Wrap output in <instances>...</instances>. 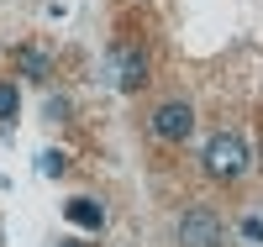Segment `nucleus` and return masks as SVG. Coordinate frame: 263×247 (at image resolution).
<instances>
[{
    "mask_svg": "<svg viewBox=\"0 0 263 247\" xmlns=\"http://www.w3.org/2000/svg\"><path fill=\"white\" fill-rule=\"evenodd\" d=\"M69 247H84V242H69Z\"/></svg>",
    "mask_w": 263,
    "mask_h": 247,
    "instance_id": "nucleus-9",
    "label": "nucleus"
},
{
    "mask_svg": "<svg viewBox=\"0 0 263 247\" xmlns=\"http://www.w3.org/2000/svg\"><path fill=\"white\" fill-rule=\"evenodd\" d=\"M21 69H27L32 79H42V74H48V58H42V53H32V48H21Z\"/></svg>",
    "mask_w": 263,
    "mask_h": 247,
    "instance_id": "nucleus-6",
    "label": "nucleus"
},
{
    "mask_svg": "<svg viewBox=\"0 0 263 247\" xmlns=\"http://www.w3.org/2000/svg\"><path fill=\"white\" fill-rule=\"evenodd\" d=\"M190 126H195V110L184 100H168V105L153 110V137H163V142H184Z\"/></svg>",
    "mask_w": 263,
    "mask_h": 247,
    "instance_id": "nucleus-3",
    "label": "nucleus"
},
{
    "mask_svg": "<svg viewBox=\"0 0 263 247\" xmlns=\"http://www.w3.org/2000/svg\"><path fill=\"white\" fill-rule=\"evenodd\" d=\"M63 211H69V221H74V226H84V232H100V226H105V211L95 205V200H84V195L69 200Z\"/></svg>",
    "mask_w": 263,
    "mask_h": 247,
    "instance_id": "nucleus-5",
    "label": "nucleus"
},
{
    "mask_svg": "<svg viewBox=\"0 0 263 247\" xmlns=\"http://www.w3.org/2000/svg\"><path fill=\"white\" fill-rule=\"evenodd\" d=\"M248 163H253V153H248V142L237 137V131H216V137L205 142V168H211L216 179L248 174Z\"/></svg>",
    "mask_w": 263,
    "mask_h": 247,
    "instance_id": "nucleus-1",
    "label": "nucleus"
},
{
    "mask_svg": "<svg viewBox=\"0 0 263 247\" xmlns=\"http://www.w3.org/2000/svg\"><path fill=\"white\" fill-rule=\"evenodd\" d=\"M179 242H184V247H221V221H216L205 205H195V211L179 221Z\"/></svg>",
    "mask_w": 263,
    "mask_h": 247,
    "instance_id": "nucleus-4",
    "label": "nucleus"
},
{
    "mask_svg": "<svg viewBox=\"0 0 263 247\" xmlns=\"http://www.w3.org/2000/svg\"><path fill=\"white\" fill-rule=\"evenodd\" d=\"M42 174H63V158H58V153H42Z\"/></svg>",
    "mask_w": 263,
    "mask_h": 247,
    "instance_id": "nucleus-8",
    "label": "nucleus"
},
{
    "mask_svg": "<svg viewBox=\"0 0 263 247\" xmlns=\"http://www.w3.org/2000/svg\"><path fill=\"white\" fill-rule=\"evenodd\" d=\"M16 116V84H0V121Z\"/></svg>",
    "mask_w": 263,
    "mask_h": 247,
    "instance_id": "nucleus-7",
    "label": "nucleus"
},
{
    "mask_svg": "<svg viewBox=\"0 0 263 247\" xmlns=\"http://www.w3.org/2000/svg\"><path fill=\"white\" fill-rule=\"evenodd\" d=\"M111 74H116L121 89H142L147 84V58H142L137 42H116L111 48Z\"/></svg>",
    "mask_w": 263,
    "mask_h": 247,
    "instance_id": "nucleus-2",
    "label": "nucleus"
}]
</instances>
